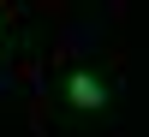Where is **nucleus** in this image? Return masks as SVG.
<instances>
[{"label": "nucleus", "instance_id": "1", "mask_svg": "<svg viewBox=\"0 0 149 137\" xmlns=\"http://www.w3.org/2000/svg\"><path fill=\"white\" fill-rule=\"evenodd\" d=\"M66 102L78 107V113H95V107H107V83L78 66V72H66Z\"/></svg>", "mask_w": 149, "mask_h": 137}, {"label": "nucleus", "instance_id": "2", "mask_svg": "<svg viewBox=\"0 0 149 137\" xmlns=\"http://www.w3.org/2000/svg\"><path fill=\"white\" fill-rule=\"evenodd\" d=\"M0 42H6V24H0Z\"/></svg>", "mask_w": 149, "mask_h": 137}]
</instances>
